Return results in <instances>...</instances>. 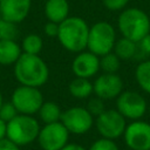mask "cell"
<instances>
[{
  "label": "cell",
  "instance_id": "32",
  "mask_svg": "<svg viewBox=\"0 0 150 150\" xmlns=\"http://www.w3.org/2000/svg\"><path fill=\"white\" fill-rule=\"evenodd\" d=\"M6 134H7V123L0 118V139L6 138Z\"/></svg>",
  "mask_w": 150,
  "mask_h": 150
},
{
  "label": "cell",
  "instance_id": "27",
  "mask_svg": "<svg viewBox=\"0 0 150 150\" xmlns=\"http://www.w3.org/2000/svg\"><path fill=\"white\" fill-rule=\"evenodd\" d=\"M138 54H141L142 56L150 55V33L137 42V55Z\"/></svg>",
  "mask_w": 150,
  "mask_h": 150
},
{
  "label": "cell",
  "instance_id": "8",
  "mask_svg": "<svg viewBox=\"0 0 150 150\" xmlns=\"http://www.w3.org/2000/svg\"><path fill=\"white\" fill-rule=\"evenodd\" d=\"M116 110L127 120H141L148 111L145 98L137 91L123 90L116 97Z\"/></svg>",
  "mask_w": 150,
  "mask_h": 150
},
{
  "label": "cell",
  "instance_id": "9",
  "mask_svg": "<svg viewBox=\"0 0 150 150\" xmlns=\"http://www.w3.org/2000/svg\"><path fill=\"white\" fill-rule=\"evenodd\" d=\"M61 123L69 134L83 135L94 125V116L84 107H70L62 111Z\"/></svg>",
  "mask_w": 150,
  "mask_h": 150
},
{
  "label": "cell",
  "instance_id": "24",
  "mask_svg": "<svg viewBox=\"0 0 150 150\" xmlns=\"http://www.w3.org/2000/svg\"><path fill=\"white\" fill-rule=\"evenodd\" d=\"M88 150H120L114 139L101 137L91 143Z\"/></svg>",
  "mask_w": 150,
  "mask_h": 150
},
{
  "label": "cell",
  "instance_id": "6",
  "mask_svg": "<svg viewBox=\"0 0 150 150\" xmlns=\"http://www.w3.org/2000/svg\"><path fill=\"white\" fill-rule=\"evenodd\" d=\"M11 102L14 104L19 114L34 115L43 103V95L36 87L20 84L13 90Z\"/></svg>",
  "mask_w": 150,
  "mask_h": 150
},
{
  "label": "cell",
  "instance_id": "16",
  "mask_svg": "<svg viewBox=\"0 0 150 150\" xmlns=\"http://www.w3.org/2000/svg\"><path fill=\"white\" fill-rule=\"evenodd\" d=\"M21 54V47L15 40H0V66L14 64Z\"/></svg>",
  "mask_w": 150,
  "mask_h": 150
},
{
  "label": "cell",
  "instance_id": "26",
  "mask_svg": "<svg viewBox=\"0 0 150 150\" xmlns=\"http://www.w3.org/2000/svg\"><path fill=\"white\" fill-rule=\"evenodd\" d=\"M18 114L19 112L12 102H4L0 107V118L6 123L13 120Z\"/></svg>",
  "mask_w": 150,
  "mask_h": 150
},
{
  "label": "cell",
  "instance_id": "28",
  "mask_svg": "<svg viewBox=\"0 0 150 150\" xmlns=\"http://www.w3.org/2000/svg\"><path fill=\"white\" fill-rule=\"evenodd\" d=\"M129 1L130 0H102L104 7L109 11H114V12L124 9Z\"/></svg>",
  "mask_w": 150,
  "mask_h": 150
},
{
  "label": "cell",
  "instance_id": "2",
  "mask_svg": "<svg viewBox=\"0 0 150 150\" xmlns=\"http://www.w3.org/2000/svg\"><path fill=\"white\" fill-rule=\"evenodd\" d=\"M89 26L80 16H68L59 23L57 40L61 46L71 53H80L87 49Z\"/></svg>",
  "mask_w": 150,
  "mask_h": 150
},
{
  "label": "cell",
  "instance_id": "12",
  "mask_svg": "<svg viewBox=\"0 0 150 150\" xmlns=\"http://www.w3.org/2000/svg\"><path fill=\"white\" fill-rule=\"evenodd\" d=\"M123 91V81L120 75L103 73L93 83V93L103 101L114 100Z\"/></svg>",
  "mask_w": 150,
  "mask_h": 150
},
{
  "label": "cell",
  "instance_id": "18",
  "mask_svg": "<svg viewBox=\"0 0 150 150\" xmlns=\"http://www.w3.org/2000/svg\"><path fill=\"white\" fill-rule=\"evenodd\" d=\"M112 52L118 56L120 60L134 59L137 55V42L122 36L121 39L116 40Z\"/></svg>",
  "mask_w": 150,
  "mask_h": 150
},
{
  "label": "cell",
  "instance_id": "17",
  "mask_svg": "<svg viewBox=\"0 0 150 150\" xmlns=\"http://www.w3.org/2000/svg\"><path fill=\"white\" fill-rule=\"evenodd\" d=\"M69 94L77 98V100H84L90 97L93 94V83L89 81V79L84 77H75L68 86Z\"/></svg>",
  "mask_w": 150,
  "mask_h": 150
},
{
  "label": "cell",
  "instance_id": "29",
  "mask_svg": "<svg viewBox=\"0 0 150 150\" xmlns=\"http://www.w3.org/2000/svg\"><path fill=\"white\" fill-rule=\"evenodd\" d=\"M43 33L48 36V38H56L57 33H59V23L52 22V21H47L43 26Z\"/></svg>",
  "mask_w": 150,
  "mask_h": 150
},
{
  "label": "cell",
  "instance_id": "23",
  "mask_svg": "<svg viewBox=\"0 0 150 150\" xmlns=\"http://www.w3.org/2000/svg\"><path fill=\"white\" fill-rule=\"evenodd\" d=\"M16 33V23L0 18V40H15Z\"/></svg>",
  "mask_w": 150,
  "mask_h": 150
},
{
  "label": "cell",
  "instance_id": "14",
  "mask_svg": "<svg viewBox=\"0 0 150 150\" xmlns=\"http://www.w3.org/2000/svg\"><path fill=\"white\" fill-rule=\"evenodd\" d=\"M30 7L32 0H0V18L20 23L28 16Z\"/></svg>",
  "mask_w": 150,
  "mask_h": 150
},
{
  "label": "cell",
  "instance_id": "25",
  "mask_svg": "<svg viewBox=\"0 0 150 150\" xmlns=\"http://www.w3.org/2000/svg\"><path fill=\"white\" fill-rule=\"evenodd\" d=\"M86 108L88 109V111H89L94 117L98 116L100 114H102V112L105 110L104 101H103L102 98L97 97V96L91 97V98L88 101V103H87V107H86Z\"/></svg>",
  "mask_w": 150,
  "mask_h": 150
},
{
  "label": "cell",
  "instance_id": "20",
  "mask_svg": "<svg viewBox=\"0 0 150 150\" xmlns=\"http://www.w3.org/2000/svg\"><path fill=\"white\" fill-rule=\"evenodd\" d=\"M135 79L139 88L150 94V60L139 62L135 70Z\"/></svg>",
  "mask_w": 150,
  "mask_h": 150
},
{
  "label": "cell",
  "instance_id": "5",
  "mask_svg": "<svg viewBox=\"0 0 150 150\" xmlns=\"http://www.w3.org/2000/svg\"><path fill=\"white\" fill-rule=\"evenodd\" d=\"M116 42V30L108 21H98L89 27L87 49L97 56L112 52Z\"/></svg>",
  "mask_w": 150,
  "mask_h": 150
},
{
  "label": "cell",
  "instance_id": "10",
  "mask_svg": "<svg viewBox=\"0 0 150 150\" xmlns=\"http://www.w3.org/2000/svg\"><path fill=\"white\" fill-rule=\"evenodd\" d=\"M69 139V131L59 122L45 124L40 128L38 135V143L42 150H61Z\"/></svg>",
  "mask_w": 150,
  "mask_h": 150
},
{
  "label": "cell",
  "instance_id": "33",
  "mask_svg": "<svg viewBox=\"0 0 150 150\" xmlns=\"http://www.w3.org/2000/svg\"><path fill=\"white\" fill-rule=\"evenodd\" d=\"M2 103H4V97H2V94L0 93V107H1Z\"/></svg>",
  "mask_w": 150,
  "mask_h": 150
},
{
  "label": "cell",
  "instance_id": "19",
  "mask_svg": "<svg viewBox=\"0 0 150 150\" xmlns=\"http://www.w3.org/2000/svg\"><path fill=\"white\" fill-rule=\"evenodd\" d=\"M38 114H39L40 120L45 124H48V123L59 122L61 120L62 111H61V108L57 103H55L53 101H47V102L43 101Z\"/></svg>",
  "mask_w": 150,
  "mask_h": 150
},
{
  "label": "cell",
  "instance_id": "31",
  "mask_svg": "<svg viewBox=\"0 0 150 150\" xmlns=\"http://www.w3.org/2000/svg\"><path fill=\"white\" fill-rule=\"evenodd\" d=\"M61 150H87V149L79 143H67Z\"/></svg>",
  "mask_w": 150,
  "mask_h": 150
},
{
  "label": "cell",
  "instance_id": "13",
  "mask_svg": "<svg viewBox=\"0 0 150 150\" xmlns=\"http://www.w3.org/2000/svg\"><path fill=\"white\" fill-rule=\"evenodd\" d=\"M100 70V56L89 52L82 50L77 53L71 62V71L76 77L90 79Z\"/></svg>",
  "mask_w": 150,
  "mask_h": 150
},
{
  "label": "cell",
  "instance_id": "1",
  "mask_svg": "<svg viewBox=\"0 0 150 150\" xmlns=\"http://www.w3.org/2000/svg\"><path fill=\"white\" fill-rule=\"evenodd\" d=\"M14 77L22 86L40 88L49 77V68L40 55L22 53L14 63Z\"/></svg>",
  "mask_w": 150,
  "mask_h": 150
},
{
  "label": "cell",
  "instance_id": "4",
  "mask_svg": "<svg viewBox=\"0 0 150 150\" xmlns=\"http://www.w3.org/2000/svg\"><path fill=\"white\" fill-rule=\"evenodd\" d=\"M40 128L38 120L33 115L18 114L13 120L7 122L6 138L19 146L28 145L36 141Z\"/></svg>",
  "mask_w": 150,
  "mask_h": 150
},
{
  "label": "cell",
  "instance_id": "34",
  "mask_svg": "<svg viewBox=\"0 0 150 150\" xmlns=\"http://www.w3.org/2000/svg\"><path fill=\"white\" fill-rule=\"evenodd\" d=\"M148 111H149V115H150V107H148Z\"/></svg>",
  "mask_w": 150,
  "mask_h": 150
},
{
  "label": "cell",
  "instance_id": "21",
  "mask_svg": "<svg viewBox=\"0 0 150 150\" xmlns=\"http://www.w3.org/2000/svg\"><path fill=\"white\" fill-rule=\"evenodd\" d=\"M20 47H21L22 53L39 55L43 48V41H42V38L40 35L32 33V34H27L22 39Z\"/></svg>",
  "mask_w": 150,
  "mask_h": 150
},
{
  "label": "cell",
  "instance_id": "30",
  "mask_svg": "<svg viewBox=\"0 0 150 150\" xmlns=\"http://www.w3.org/2000/svg\"><path fill=\"white\" fill-rule=\"evenodd\" d=\"M0 150H20V146L9 141L8 138L0 139Z\"/></svg>",
  "mask_w": 150,
  "mask_h": 150
},
{
  "label": "cell",
  "instance_id": "22",
  "mask_svg": "<svg viewBox=\"0 0 150 150\" xmlns=\"http://www.w3.org/2000/svg\"><path fill=\"white\" fill-rule=\"evenodd\" d=\"M120 67H121V60L114 52H110L100 56V69L103 73L116 74Z\"/></svg>",
  "mask_w": 150,
  "mask_h": 150
},
{
  "label": "cell",
  "instance_id": "15",
  "mask_svg": "<svg viewBox=\"0 0 150 150\" xmlns=\"http://www.w3.org/2000/svg\"><path fill=\"white\" fill-rule=\"evenodd\" d=\"M43 12L48 21L60 23L69 16V4L67 0H46Z\"/></svg>",
  "mask_w": 150,
  "mask_h": 150
},
{
  "label": "cell",
  "instance_id": "11",
  "mask_svg": "<svg viewBox=\"0 0 150 150\" xmlns=\"http://www.w3.org/2000/svg\"><path fill=\"white\" fill-rule=\"evenodd\" d=\"M123 138L130 150H150V123L142 120L132 121L127 124Z\"/></svg>",
  "mask_w": 150,
  "mask_h": 150
},
{
  "label": "cell",
  "instance_id": "3",
  "mask_svg": "<svg viewBox=\"0 0 150 150\" xmlns=\"http://www.w3.org/2000/svg\"><path fill=\"white\" fill-rule=\"evenodd\" d=\"M117 27L123 38L138 42L150 33V18L139 8H125L117 18Z\"/></svg>",
  "mask_w": 150,
  "mask_h": 150
},
{
  "label": "cell",
  "instance_id": "7",
  "mask_svg": "<svg viewBox=\"0 0 150 150\" xmlns=\"http://www.w3.org/2000/svg\"><path fill=\"white\" fill-rule=\"evenodd\" d=\"M94 123L101 137L115 141L123 136L127 127V118L116 109H105L102 114L95 117Z\"/></svg>",
  "mask_w": 150,
  "mask_h": 150
}]
</instances>
